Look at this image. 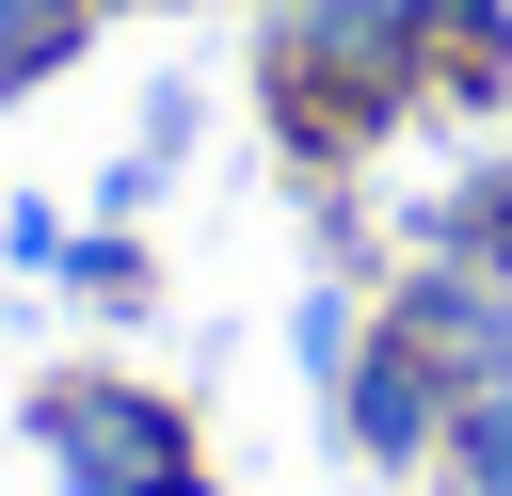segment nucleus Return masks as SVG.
Segmentation results:
<instances>
[{
	"label": "nucleus",
	"instance_id": "obj_1",
	"mask_svg": "<svg viewBox=\"0 0 512 496\" xmlns=\"http://www.w3.org/2000/svg\"><path fill=\"white\" fill-rule=\"evenodd\" d=\"M32 448L64 464V496H208L192 416L160 384H112V368H48L32 384Z\"/></svg>",
	"mask_w": 512,
	"mask_h": 496
},
{
	"label": "nucleus",
	"instance_id": "obj_2",
	"mask_svg": "<svg viewBox=\"0 0 512 496\" xmlns=\"http://www.w3.org/2000/svg\"><path fill=\"white\" fill-rule=\"evenodd\" d=\"M448 416H464V384H448L400 320H368V352H352V384H336L352 464H432V448H448Z\"/></svg>",
	"mask_w": 512,
	"mask_h": 496
},
{
	"label": "nucleus",
	"instance_id": "obj_3",
	"mask_svg": "<svg viewBox=\"0 0 512 496\" xmlns=\"http://www.w3.org/2000/svg\"><path fill=\"white\" fill-rule=\"evenodd\" d=\"M384 320H400V336H416V352H432V368H448L464 400H480V384H512V272H464V256H416Z\"/></svg>",
	"mask_w": 512,
	"mask_h": 496
},
{
	"label": "nucleus",
	"instance_id": "obj_4",
	"mask_svg": "<svg viewBox=\"0 0 512 496\" xmlns=\"http://www.w3.org/2000/svg\"><path fill=\"white\" fill-rule=\"evenodd\" d=\"M432 256H464V272H512V160H496V176H464V192L432 208Z\"/></svg>",
	"mask_w": 512,
	"mask_h": 496
},
{
	"label": "nucleus",
	"instance_id": "obj_5",
	"mask_svg": "<svg viewBox=\"0 0 512 496\" xmlns=\"http://www.w3.org/2000/svg\"><path fill=\"white\" fill-rule=\"evenodd\" d=\"M80 16H96V0H0V96H16V80H48V64L80 48Z\"/></svg>",
	"mask_w": 512,
	"mask_h": 496
},
{
	"label": "nucleus",
	"instance_id": "obj_6",
	"mask_svg": "<svg viewBox=\"0 0 512 496\" xmlns=\"http://www.w3.org/2000/svg\"><path fill=\"white\" fill-rule=\"evenodd\" d=\"M448 480H464V496H512V384H480V400L448 416Z\"/></svg>",
	"mask_w": 512,
	"mask_h": 496
},
{
	"label": "nucleus",
	"instance_id": "obj_7",
	"mask_svg": "<svg viewBox=\"0 0 512 496\" xmlns=\"http://www.w3.org/2000/svg\"><path fill=\"white\" fill-rule=\"evenodd\" d=\"M288 352H304V384H352V352H368V304H336V288H320V304L288 320Z\"/></svg>",
	"mask_w": 512,
	"mask_h": 496
},
{
	"label": "nucleus",
	"instance_id": "obj_8",
	"mask_svg": "<svg viewBox=\"0 0 512 496\" xmlns=\"http://www.w3.org/2000/svg\"><path fill=\"white\" fill-rule=\"evenodd\" d=\"M64 272H80L96 304H128V288H144V256H128V240H64Z\"/></svg>",
	"mask_w": 512,
	"mask_h": 496
}]
</instances>
